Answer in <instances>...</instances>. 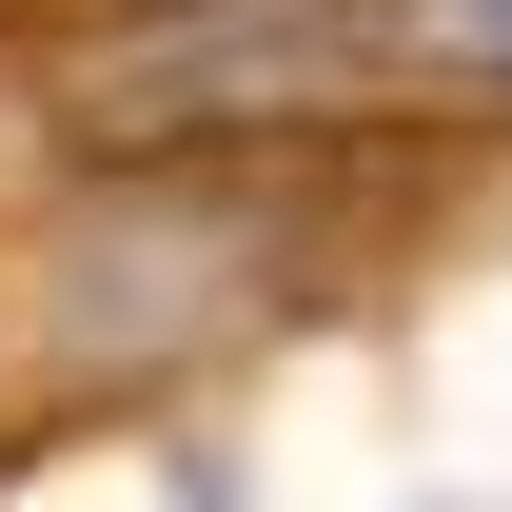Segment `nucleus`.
Returning <instances> with one entry per match:
<instances>
[{
  "label": "nucleus",
  "instance_id": "obj_1",
  "mask_svg": "<svg viewBox=\"0 0 512 512\" xmlns=\"http://www.w3.org/2000/svg\"><path fill=\"white\" fill-rule=\"evenodd\" d=\"M355 79H414V99L512 119V0H355Z\"/></svg>",
  "mask_w": 512,
  "mask_h": 512
}]
</instances>
